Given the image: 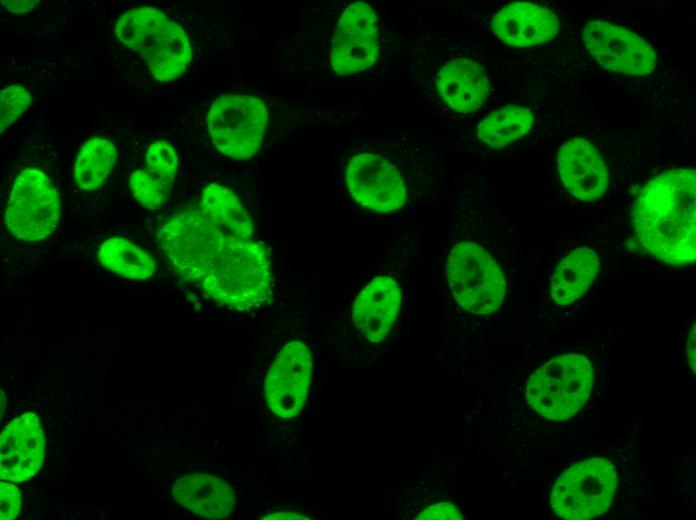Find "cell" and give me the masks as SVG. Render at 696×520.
Returning <instances> with one entry per match:
<instances>
[{"instance_id": "83f0119b", "label": "cell", "mask_w": 696, "mask_h": 520, "mask_svg": "<svg viewBox=\"0 0 696 520\" xmlns=\"http://www.w3.org/2000/svg\"><path fill=\"white\" fill-rule=\"evenodd\" d=\"M695 344H696V338H695V325H693L688 339H687V344H686V357H687V362L691 370L695 373L696 372V353H695Z\"/></svg>"}, {"instance_id": "484cf974", "label": "cell", "mask_w": 696, "mask_h": 520, "mask_svg": "<svg viewBox=\"0 0 696 520\" xmlns=\"http://www.w3.org/2000/svg\"><path fill=\"white\" fill-rule=\"evenodd\" d=\"M417 519L420 520H432V519H447V520H459L463 519L462 513L459 509L448 502H441L431 505L424 509L418 516Z\"/></svg>"}, {"instance_id": "30bf717a", "label": "cell", "mask_w": 696, "mask_h": 520, "mask_svg": "<svg viewBox=\"0 0 696 520\" xmlns=\"http://www.w3.org/2000/svg\"><path fill=\"white\" fill-rule=\"evenodd\" d=\"M344 181L351 198L368 210L389 213L407 202L401 172L382 155L361 152L351 156L344 169Z\"/></svg>"}, {"instance_id": "4fadbf2b", "label": "cell", "mask_w": 696, "mask_h": 520, "mask_svg": "<svg viewBox=\"0 0 696 520\" xmlns=\"http://www.w3.org/2000/svg\"><path fill=\"white\" fill-rule=\"evenodd\" d=\"M45 437L38 416L26 412L6 425L0 436V478L24 482L40 470Z\"/></svg>"}, {"instance_id": "ac0fdd59", "label": "cell", "mask_w": 696, "mask_h": 520, "mask_svg": "<svg viewBox=\"0 0 696 520\" xmlns=\"http://www.w3.org/2000/svg\"><path fill=\"white\" fill-rule=\"evenodd\" d=\"M489 80L484 69L468 58L454 59L438 73L437 90L454 111L471 113L489 96Z\"/></svg>"}, {"instance_id": "d4e9b609", "label": "cell", "mask_w": 696, "mask_h": 520, "mask_svg": "<svg viewBox=\"0 0 696 520\" xmlns=\"http://www.w3.org/2000/svg\"><path fill=\"white\" fill-rule=\"evenodd\" d=\"M21 507L19 489L12 483L1 481L0 484V519L11 520L17 517Z\"/></svg>"}, {"instance_id": "7402d4cb", "label": "cell", "mask_w": 696, "mask_h": 520, "mask_svg": "<svg viewBox=\"0 0 696 520\" xmlns=\"http://www.w3.org/2000/svg\"><path fill=\"white\" fill-rule=\"evenodd\" d=\"M534 118L529 108L508 105L493 111L479 123L477 137L490 148L500 149L527 134Z\"/></svg>"}, {"instance_id": "ba28073f", "label": "cell", "mask_w": 696, "mask_h": 520, "mask_svg": "<svg viewBox=\"0 0 696 520\" xmlns=\"http://www.w3.org/2000/svg\"><path fill=\"white\" fill-rule=\"evenodd\" d=\"M61 215L59 194L40 169L27 168L15 178L5 209L8 231L24 242L47 238Z\"/></svg>"}, {"instance_id": "5bb4252c", "label": "cell", "mask_w": 696, "mask_h": 520, "mask_svg": "<svg viewBox=\"0 0 696 520\" xmlns=\"http://www.w3.org/2000/svg\"><path fill=\"white\" fill-rule=\"evenodd\" d=\"M402 293L388 275L369 279L357 292L352 305V322L367 341L380 343L388 335L400 309Z\"/></svg>"}, {"instance_id": "cb8c5ba5", "label": "cell", "mask_w": 696, "mask_h": 520, "mask_svg": "<svg viewBox=\"0 0 696 520\" xmlns=\"http://www.w3.org/2000/svg\"><path fill=\"white\" fill-rule=\"evenodd\" d=\"M29 91L21 85H10L0 93V127L4 132L12 123L23 114L31 104Z\"/></svg>"}, {"instance_id": "9a60e30c", "label": "cell", "mask_w": 696, "mask_h": 520, "mask_svg": "<svg viewBox=\"0 0 696 520\" xmlns=\"http://www.w3.org/2000/svg\"><path fill=\"white\" fill-rule=\"evenodd\" d=\"M557 162L563 185L577 199L595 201L605 193L607 168L589 141L578 137L566 141L558 151Z\"/></svg>"}, {"instance_id": "6da1fadb", "label": "cell", "mask_w": 696, "mask_h": 520, "mask_svg": "<svg viewBox=\"0 0 696 520\" xmlns=\"http://www.w3.org/2000/svg\"><path fill=\"white\" fill-rule=\"evenodd\" d=\"M157 240L175 273L219 305L247 314L272 299L270 252L231 188L207 184L195 204L166 219Z\"/></svg>"}, {"instance_id": "f1b7e54d", "label": "cell", "mask_w": 696, "mask_h": 520, "mask_svg": "<svg viewBox=\"0 0 696 520\" xmlns=\"http://www.w3.org/2000/svg\"><path fill=\"white\" fill-rule=\"evenodd\" d=\"M263 519H308L303 514L297 513V512H290V511H278V512H273L269 513L268 515L262 517Z\"/></svg>"}, {"instance_id": "ffe728a7", "label": "cell", "mask_w": 696, "mask_h": 520, "mask_svg": "<svg viewBox=\"0 0 696 520\" xmlns=\"http://www.w3.org/2000/svg\"><path fill=\"white\" fill-rule=\"evenodd\" d=\"M596 252L586 246L576 248L565 256L554 270L550 294L559 306H568L584 295L599 272Z\"/></svg>"}, {"instance_id": "52a82bcc", "label": "cell", "mask_w": 696, "mask_h": 520, "mask_svg": "<svg viewBox=\"0 0 696 520\" xmlns=\"http://www.w3.org/2000/svg\"><path fill=\"white\" fill-rule=\"evenodd\" d=\"M617 472L607 459L594 457L566 469L555 482L550 505L559 517L585 520L609 508L617 488Z\"/></svg>"}, {"instance_id": "3957f363", "label": "cell", "mask_w": 696, "mask_h": 520, "mask_svg": "<svg viewBox=\"0 0 696 520\" xmlns=\"http://www.w3.org/2000/svg\"><path fill=\"white\" fill-rule=\"evenodd\" d=\"M116 37L144 59L159 82H172L190 66L192 49L183 28L162 11L138 7L120 15L114 25Z\"/></svg>"}, {"instance_id": "7c38bea8", "label": "cell", "mask_w": 696, "mask_h": 520, "mask_svg": "<svg viewBox=\"0 0 696 520\" xmlns=\"http://www.w3.org/2000/svg\"><path fill=\"white\" fill-rule=\"evenodd\" d=\"M582 39L593 59L606 70L642 76L655 68L654 49L638 34L622 26L591 20L583 28Z\"/></svg>"}, {"instance_id": "d6986e66", "label": "cell", "mask_w": 696, "mask_h": 520, "mask_svg": "<svg viewBox=\"0 0 696 520\" xmlns=\"http://www.w3.org/2000/svg\"><path fill=\"white\" fill-rule=\"evenodd\" d=\"M174 500L190 512L206 519H222L236 504L232 487L224 480L204 473L179 478L173 485Z\"/></svg>"}, {"instance_id": "4316f807", "label": "cell", "mask_w": 696, "mask_h": 520, "mask_svg": "<svg viewBox=\"0 0 696 520\" xmlns=\"http://www.w3.org/2000/svg\"><path fill=\"white\" fill-rule=\"evenodd\" d=\"M41 1L39 0H4L1 1L3 7L8 10L11 13H16V14H21V13H26L29 10L33 9L38 3Z\"/></svg>"}, {"instance_id": "603a6c76", "label": "cell", "mask_w": 696, "mask_h": 520, "mask_svg": "<svg viewBox=\"0 0 696 520\" xmlns=\"http://www.w3.org/2000/svg\"><path fill=\"white\" fill-rule=\"evenodd\" d=\"M118 153L113 142L93 137L80 148L74 166V178L83 191H95L112 172Z\"/></svg>"}, {"instance_id": "f546056e", "label": "cell", "mask_w": 696, "mask_h": 520, "mask_svg": "<svg viewBox=\"0 0 696 520\" xmlns=\"http://www.w3.org/2000/svg\"><path fill=\"white\" fill-rule=\"evenodd\" d=\"M0 395H1L0 398H1V418H2L4 411H5V408H6V397H5V394L2 390L0 391Z\"/></svg>"}, {"instance_id": "8992f818", "label": "cell", "mask_w": 696, "mask_h": 520, "mask_svg": "<svg viewBox=\"0 0 696 520\" xmlns=\"http://www.w3.org/2000/svg\"><path fill=\"white\" fill-rule=\"evenodd\" d=\"M268 121V108L260 97L224 94L209 108L207 130L220 154L241 161L252 158L260 150Z\"/></svg>"}, {"instance_id": "277c9868", "label": "cell", "mask_w": 696, "mask_h": 520, "mask_svg": "<svg viewBox=\"0 0 696 520\" xmlns=\"http://www.w3.org/2000/svg\"><path fill=\"white\" fill-rule=\"evenodd\" d=\"M593 379V366L586 356L559 355L530 375L526 400L541 416L554 421L566 420L587 402Z\"/></svg>"}, {"instance_id": "e0dca14e", "label": "cell", "mask_w": 696, "mask_h": 520, "mask_svg": "<svg viewBox=\"0 0 696 520\" xmlns=\"http://www.w3.org/2000/svg\"><path fill=\"white\" fill-rule=\"evenodd\" d=\"M179 157L175 148L165 140L150 144L144 165L129 179V188L138 203L151 211L159 210L168 201L176 179Z\"/></svg>"}, {"instance_id": "7a4b0ae2", "label": "cell", "mask_w": 696, "mask_h": 520, "mask_svg": "<svg viewBox=\"0 0 696 520\" xmlns=\"http://www.w3.org/2000/svg\"><path fill=\"white\" fill-rule=\"evenodd\" d=\"M696 174L690 168L665 171L640 190L632 222L641 246L672 265L695 261Z\"/></svg>"}, {"instance_id": "9c48e42d", "label": "cell", "mask_w": 696, "mask_h": 520, "mask_svg": "<svg viewBox=\"0 0 696 520\" xmlns=\"http://www.w3.org/2000/svg\"><path fill=\"white\" fill-rule=\"evenodd\" d=\"M313 354L302 339L285 342L273 358L264 380V398L280 419H291L304 408L313 373Z\"/></svg>"}, {"instance_id": "2e32d148", "label": "cell", "mask_w": 696, "mask_h": 520, "mask_svg": "<svg viewBox=\"0 0 696 520\" xmlns=\"http://www.w3.org/2000/svg\"><path fill=\"white\" fill-rule=\"evenodd\" d=\"M491 28L505 44L527 47L553 39L559 32V20L547 7L529 2H514L494 15Z\"/></svg>"}, {"instance_id": "44dd1931", "label": "cell", "mask_w": 696, "mask_h": 520, "mask_svg": "<svg viewBox=\"0 0 696 520\" xmlns=\"http://www.w3.org/2000/svg\"><path fill=\"white\" fill-rule=\"evenodd\" d=\"M97 257L106 269L131 280H146L157 269L156 260L150 253L122 237L102 242Z\"/></svg>"}, {"instance_id": "8fae6325", "label": "cell", "mask_w": 696, "mask_h": 520, "mask_svg": "<svg viewBox=\"0 0 696 520\" xmlns=\"http://www.w3.org/2000/svg\"><path fill=\"white\" fill-rule=\"evenodd\" d=\"M379 54V21L366 2L349 4L336 24L329 61L334 74L347 76L370 68Z\"/></svg>"}, {"instance_id": "5b68a950", "label": "cell", "mask_w": 696, "mask_h": 520, "mask_svg": "<svg viewBox=\"0 0 696 520\" xmlns=\"http://www.w3.org/2000/svg\"><path fill=\"white\" fill-rule=\"evenodd\" d=\"M445 278L458 305L473 314L493 313L505 298L506 280L500 265L473 241L461 240L451 247Z\"/></svg>"}]
</instances>
